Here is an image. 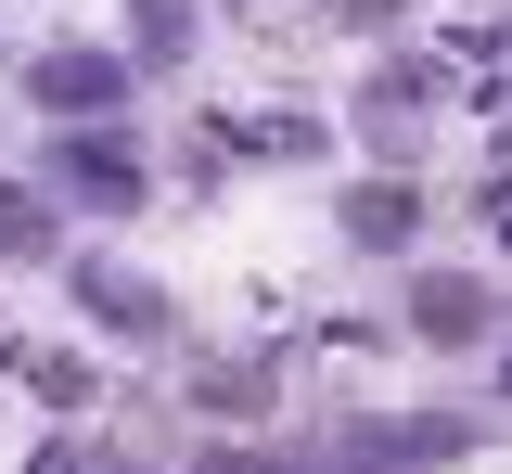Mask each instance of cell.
<instances>
[{"instance_id":"6da1fadb","label":"cell","mask_w":512,"mask_h":474,"mask_svg":"<svg viewBox=\"0 0 512 474\" xmlns=\"http://www.w3.org/2000/svg\"><path fill=\"white\" fill-rule=\"evenodd\" d=\"M397 334L436 346V359L487 346V334H500V282H487V270H410V282H397Z\"/></svg>"},{"instance_id":"7a4b0ae2","label":"cell","mask_w":512,"mask_h":474,"mask_svg":"<svg viewBox=\"0 0 512 474\" xmlns=\"http://www.w3.org/2000/svg\"><path fill=\"white\" fill-rule=\"evenodd\" d=\"M64 295H77L116 346H180V295H167V282H141L128 257H64Z\"/></svg>"},{"instance_id":"3957f363","label":"cell","mask_w":512,"mask_h":474,"mask_svg":"<svg viewBox=\"0 0 512 474\" xmlns=\"http://www.w3.org/2000/svg\"><path fill=\"white\" fill-rule=\"evenodd\" d=\"M26 103H39V116H116V103H128V52L64 39V52H39V65H26Z\"/></svg>"},{"instance_id":"277c9868","label":"cell","mask_w":512,"mask_h":474,"mask_svg":"<svg viewBox=\"0 0 512 474\" xmlns=\"http://www.w3.org/2000/svg\"><path fill=\"white\" fill-rule=\"evenodd\" d=\"M52 180H64L77 205H103V218H141V193H154L141 154H128V129H64V141H52Z\"/></svg>"},{"instance_id":"5b68a950","label":"cell","mask_w":512,"mask_h":474,"mask_svg":"<svg viewBox=\"0 0 512 474\" xmlns=\"http://www.w3.org/2000/svg\"><path fill=\"white\" fill-rule=\"evenodd\" d=\"M333 231H346L359 257H410V244H423V180H410V167L346 180V193H333Z\"/></svg>"},{"instance_id":"8992f818","label":"cell","mask_w":512,"mask_h":474,"mask_svg":"<svg viewBox=\"0 0 512 474\" xmlns=\"http://www.w3.org/2000/svg\"><path fill=\"white\" fill-rule=\"evenodd\" d=\"M269 398H282L269 359H205V372H192V410H218V423H256Z\"/></svg>"},{"instance_id":"52a82bcc","label":"cell","mask_w":512,"mask_h":474,"mask_svg":"<svg viewBox=\"0 0 512 474\" xmlns=\"http://www.w3.org/2000/svg\"><path fill=\"white\" fill-rule=\"evenodd\" d=\"M128 26H141V65H180V39H192V0H128Z\"/></svg>"},{"instance_id":"ba28073f","label":"cell","mask_w":512,"mask_h":474,"mask_svg":"<svg viewBox=\"0 0 512 474\" xmlns=\"http://www.w3.org/2000/svg\"><path fill=\"white\" fill-rule=\"evenodd\" d=\"M487 39H500V52H512V13H500V26H487Z\"/></svg>"},{"instance_id":"9c48e42d","label":"cell","mask_w":512,"mask_h":474,"mask_svg":"<svg viewBox=\"0 0 512 474\" xmlns=\"http://www.w3.org/2000/svg\"><path fill=\"white\" fill-rule=\"evenodd\" d=\"M500 385H512V359H500Z\"/></svg>"}]
</instances>
